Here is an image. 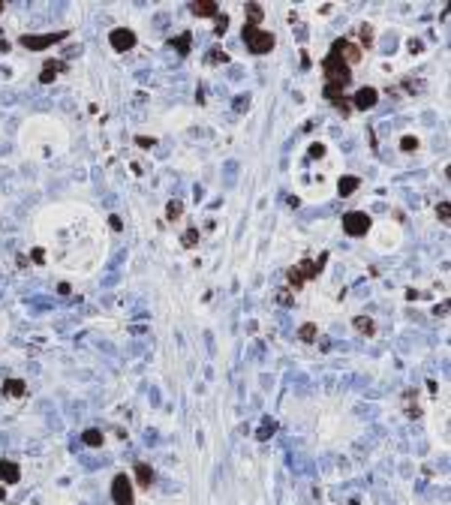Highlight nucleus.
<instances>
[{"label":"nucleus","instance_id":"1","mask_svg":"<svg viewBox=\"0 0 451 505\" xmlns=\"http://www.w3.org/2000/svg\"><path fill=\"white\" fill-rule=\"evenodd\" d=\"M322 69H325V75H328V84H337V88H346V84L352 81V75H349V66L343 63V57L337 55L334 48H331V55L325 57Z\"/></svg>","mask_w":451,"mask_h":505},{"label":"nucleus","instance_id":"2","mask_svg":"<svg viewBox=\"0 0 451 505\" xmlns=\"http://www.w3.org/2000/svg\"><path fill=\"white\" fill-rule=\"evenodd\" d=\"M244 42H247V48L253 51V55H268V51L274 48V37L268 30L256 27V24H244Z\"/></svg>","mask_w":451,"mask_h":505},{"label":"nucleus","instance_id":"3","mask_svg":"<svg viewBox=\"0 0 451 505\" xmlns=\"http://www.w3.org/2000/svg\"><path fill=\"white\" fill-rule=\"evenodd\" d=\"M367 229H370V217H367V214L352 211V214L343 217V232H346V235L358 238V235H367Z\"/></svg>","mask_w":451,"mask_h":505},{"label":"nucleus","instance_id":"4","mask_svg":"<svg viewBox=\"0 0 451 505\" xmlns=\"http://www.w3.org/2000/svg\"><path fill=\"white\" fill-rule=\"evenodd\" d=\"M322 265H325V256L319 259L316 265H313V262H301L298 268H292V271H289V283H292L295 289H301V283L307 280V277H316V274L322 271Z\"/></svg>","mask_w":451,"mask_h":505},{"label":"nucleus","instance_id":"5","mask_svg":"<svg viewBox=\"0 0 451 505\" xmlns=\"http://www.w3.org/2000/svg\"><path fill=\"white\" fill-rule=\"evenodd\" d=\"M112 499L114 505H132V481L127 475H117L112 481Z\"/></svg>","mask_w":451,"mask_h":505},{"label":"nucleus","instance_id":"6","mask_svg":"<svg viewBox=\"0 0 451 505\" xmlns=\"http://www.w3.org/2000/svg\"><path fill=\"white\" fill-rule=\"evenodd\" d=\"M109 42H112V48H114V51H130V48L135 45V33H132V30H127V27H117V30H112Z\"/></svg>","mask_w":451,"mask_h":505},{"label":"nucleus","instance_id":"7","mask_svg":"<svg viewBox=\"0 0 451 505\" xmlns=\"http://www.w3.org/2000/svg\"><path fill=\"white\" fill-rule=\"evenodd\" d=\"M66 33H45V37H21V45L30 48V51H39V48H48L55 45L57 39H63Z\"/></svg>","mask_w":451,"mask_h":505},{"label":"nucleus","instance_id":"8","mask_svg":"<svg viewBox=\"0 0 451 505\" xmlns=\"http://www.w3.org/2000/svg\"><path fill=\"white\" fill-rule=\"evenodd\" d=\"M334 51L343 57V63H346V66L361 60V48H358V45H352V42H346V39H337V42H334Z\"/></svg>","mask_w":451,"mask_h":505},{"label":"nucleus","instance_id":"9","mask_svg":"<svg viewBox=\"0 0 451 505\" xmlns=\"http://www.w3.org/2000/svg\"><path fill=\"white\" fill-rule=\"evenodd\" d=\"M19 478H21L19 463H12V460H0V481H3V484H19Z\"/></svg>","mask_w":451,"mask_h":505},{"label":"nucleus","instance_id":"10","mask_svg":"<svg viewBox=\"0 0 451 505\" xmlns=\"http://www.w3.org/2000/svg\"><path fill=\"white\" fill-rule=\"evenodd\" d=\"M376 99H379V94H376V88H361L358 94H355V109H373L376 106Z\"/></svg>","mask_w":451,"mask_h":505},{"label":"nucleus","instance_id":"11","mask_svg":"<svg viewBox=\"0 0 451 505\" xmlns=\"http://www.w3.org/2000/svg\"><path fill=\"white\" fill-rule=\"evenodd\" d=\"M189 9H193V15H199V19H211V15L220 12L217 3H211V0H199V3H193Z\"/></svg>","mask_w":451,"mask_h":505},{"label":"nucleus","instance_id":"12","mask_svg":"<svg viewBox=\"0 0 451 505\" xmlns=\"http://www.w3.org/2000/svg\"><path fill=\"white\" fill-rule=\"evenodd\" d=\"M135 481L142 484V487H150V484H153V469H150L148 463H138V466H135Z\"/></svg>","mask_w":451,"mask_h":505},{"label":"nucleus","instance_id":"13","mask_svg":"<svg viewBox=\"0 0 451 505\" xmlns=\"http://www.w3.org/2000/svg\"><path fill=\"white\" fill-rule=\"evenodd\" d=\"M60 69H63V63H57V60H55V63H45V66H42V75H39V78H42V81L48 84V81H55V75L60 73Z\"/></svg>","mask_w":451,"mask_h":505},{"label":"nucleus","instance_id":"14","mask_svg":"<svg viewBox=\"0 0 451 505\" xmlns=\"http://www.w3.org/2000/svg\"><path fill=\"white\" fill-rule=\"evenodd\" d=\"M358 178H340V184H337V189H340V196H349V193H355L358 189Z\"/></svg>","mask_w":451,"mask_h":505},{"label":"nucleus","instance_id":"15","mask_svg":"<svg viewBox=\"0 0 451 505\" xmlns=\"http://www.w3.org/2000/svg\"><path fill=\"white\" fill-rule=\"evenodd\" d=\"M81 442H84V445H91V448H99V445H102V433H99V430H84Z\"/></svg>","mask_w":451,"mask_h":505},{"label":"nucleus","instance_id":"16","mask_svg":"<svg viewBox=\"0 0 451 505\" xmlns=\"http://www.w3.org/2000/svg\"><path fill=\"white\" fill-rule=\"evenodd\" d=\"M298 337H301L304 343H313V340H316V325H313V322L301 325V328H298Z\"/></svg>","mask_w":451,"mask_h":505},{"label":"nucleus","instance_id":"17","mask_svg":"<svg viewBox=\"0 0 451 505\" xmlns=\"http://www.w3.org/2000/svg\"><path fill=\"white\" fill-rule=\"evenodd\" d=\"M3 391L12 394V397H21V394H24V382H21V379H9L6 385H3Z\"/></svg>","mask_w":451,"mask_h":505},{"label":"nucleus","instance_id":"18","mask_svg":"<svg viewBox=\"0 0 451 505\" xmlns=\"http://www.w3.org/2000/svg\"><path fill=\"white\" fill-rule=\"evenodd\" d=\"M171 48H178V55H187L189 51V37L184 33V37H178V39H171Z\"/></svg>","mask_w":451,"mask_h":505},{"label":"nucleus","instance_id":"19","mask_svg":"<svg viewBox=\"0 0 451 505\" xmlns=\"http://www.w3.org/2000/svg\"><path fill=\"white\" fill-rule=\"evenodd\" d=\"M181 214H184V205H181V202H169V207H166V217H169V220H178Z\"/></svg>","mask_w":451,"mask_h":505},{"label":"nucleus","instance_id":"20","mask_svg":"<svg viewBox=\"0 0 451 505\" xmlns=\"http://www.w3.org/2000/svg\"><path fill=\"white\" fill-rule=\"evenodd\" d=\"M355 328L361 331V334H373V319H364V316H358V319H355Z\"/></svg>","mask_w":451,"mask_h":505},{"label":"nucleus","instance_id":"21","mask_svg":"<svg viewBox=\"0 0 451 505\" xmlns=\"http://www.w3.org/2000/svg\"><path fill=\"white\" fill-rule=\"evenodd\" d=\"M247 15H250V21H247V24H256L259 19H262V6H256V3H250V6H247Z\"/></svg>","mask_w":451,"mask_h":505},{"label":"nucleus","instance_id":"22","mask_svg":"<svg viewBox=\"0 0 451 505\" xmlns=\"http://www.w3.org/2000/svg\"><path fill=\"white\" fill-rule=\"evenodd\" d=\"M196 243H199V232H196V229H189V232L184 235V247H196Z\"/></svg>","mask_w":451,"mask_h":505},{"label":"nucleus","instance_id":"23","mask_svg":"<svg viewBox=\"0 0 451 505\" xmlns=\"http://www.w3.org/2000/svg\"><path fill=\"white\" fill-rule=\"evenodd\" d=\"M271 433H274V421H268V418H265V424L259 427V439H268Z\"/></svg>","mask_w":451,"mask_h":505},{"label":"nucleus","instance_id":"24","mask_svg":"<svg viewBox=\"0 0 451 505\" xmlns=\"http://www.w3.org/2000/svg\"><path fill=\"white\" fill-rule=\"evenodd\" d=\"M226 27H229V19H226V15H220V19H217V33H220V37L226 33Z\"/></svg>","mask_w":451,"mask_h":505},{"label":"nucleus","instance_id":"25","mask_svg":"<svg viewBox=\"0 0 451 505\" xmlns=\"http://www.w3.org/2000/svg\"><path fill=\"white\" fill-rule=\"evenodd\" d=\"M400 145H403V150H415V148H418V142H415V138H412V135H406V138H403V142H400Z\"/></svg>","mask_w":451,"mask_h":505},{"label":"nucleus","instance_id":"26","mask_svg":"<svg viewBox=\"0 0 451 505\" xmlns=\"http://www.w3.org/2000/svg\"><path fill=\"white\" fill-rule=\"evenodd\" d=\"M436 214H439V220H442V223H448V202H442V205H439V211H436Z\"/></svg>","mask_w":451,"mask_h":505},{"label":"nucleus","instance_id":"27","mask_svg":"<svg viewBox=\"0 0 451 505\" xmlns=\"http://www.w3.org/2000/svg\"><path fill=\"white\" fill-rule=\"evenodd\" d=\"M235 109H238V112H244V109H250V102H247V96H238V102H235Z\"/></svg>","mask_w":451,"mask_h":505},{"label":"nucleus","instance_id":"28","mask_svg":"<svg viewBox=\"0 0 451 505\" xmlns=\"http://www.w3.org/2000/svg\"><path fill=\"white\" fill-rule=\"evenodd\" d=\"M135 142H138V145H142V148H153V138H145V135H138V138H135Z\"/></svg>","mask_w":451,"mask_h":505},{"label":"nucleus","instance_id":"29","mask_svg":"<svg viewBox=\"0 0 451 505\" xmlns=\"http://www.w3.org/2000/svg\"><path fill=\"white\" fill-rule=\"evenodd\" d=\"M322 153H325L322 145H313V148H310V156H322Z\"/></svg>","mask_w":451,"mask_h":505},{"label":"nucleus","instance_id":"30","mask_svg":"<svg viewBox=\"0 0 451 505\" xmlns=\"http://www.w3.org/2000/svg\"><path fill=\"white\" fill-rule=\"evenodd\" d=\"M217 60H226V55H220V48H214V55H211V63H217Z\"/></svg>","mask_w":451,"mask_h":505},{"label":"nucleus","instance_id":"31","mask_svg":"<svg viewBox=\"0 0 451 505\" xmlns=\"http://www.w3.org/2000/svg\"><path fill=\"white\" fill-rule=\"evenodd\" d=\"M3 496H6V487H0V499H3Z\"/></svg>","mask_w":451,"mask_h":505},{"label":"nucleus","instance_id":"32","mask_svg":"<svg viewBox=\"0 0 451 505\" xmlns=\"http://www.w3.org/2000/svg\"><path fill=\"white\" fill-rule=\"evenodd\" d=\"M0 12H3V3H0Z\"/></svg>","mask_w":451,"mask_h":505}]
</instances>
